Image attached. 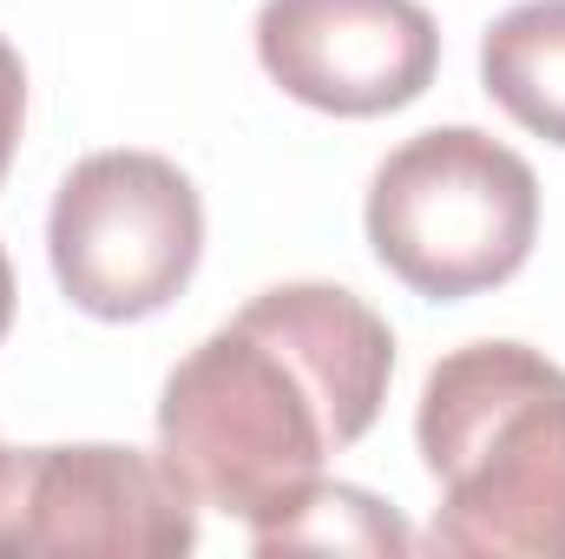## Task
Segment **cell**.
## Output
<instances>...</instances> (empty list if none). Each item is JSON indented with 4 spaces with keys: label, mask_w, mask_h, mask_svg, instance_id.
I'll return each mask as SVG.
<instances>
[{
    "label": "cell",
    "mask_w": 565,
    "mask_h": 559,
    "mask_svg": "<svg viewBox=\"0 0 565 559\" xmlns=\"http://www.w3.org/2000/svg\"><path fill=\"white\" fill-rule=\"evenodd\" d=\"M395 376V329L342 283L257 289L211 329L158 395V454L191 487L257 534L296 514L329 454L355 447Z\"/></svg>",
    "instance_id": "6da1fadb"
},
{
    "label": "cell",
    "mask_w": 565,
    "mask_h": 559,
    "mask_svg": "<svg viewBox=\"0 0 565 559\" xmlns=\"http://www.w3.org/2000/svg\"><path fill=\"white\" fill-rule=\"evenodd\" d=\"M415 447L440 487L427 547L565 559V369L526 342H467L422 382Z\"/></svg>",
    "instance_id": "7a4b0ae2"
},
{
    "label": "cell",
    "mask_w": 565,
    "mask_h": 559,
    "mask_svg": "<svg viewBox=\"0 0 565 559\" xmlns=\"http://www.w3.org/2000/svg\"><path fill=\"white\" fill-rule=\"evenodd\" d=\"M540 238L533 165L480 126H434L369 178V251L427 303H467L520 277Z\"/></svg>",
    "instance_id": "3957f363"
},
{
    "label": "cell",
    "mask_w": 565,
    "mask_h": 559,
    "mask_svg": "<svg viewBox=\"0 0 565 559\" xmlns=\"http://www.w3.org/2000/svg\"><path fill=\"white\" fill-rule=\"evenodd\" d=\"M46 257L73 309L99 323H145L198 277L204 198L158 151H93L53 191Z\"/></svg>",
    "instance_id": "277c9868"
},
{
    "label": "cell",
    "mask_w": 565,
    "mask_h": 559,
    "mask_svg": "<svg viewBox=\"0 0 565 559\" xmlns=\"http://www.w3.org/2000/svg\"><path fill=\"white\" fill-rule=\"evenodd\" d=\"M198 547V500L164 454L73 441L0 447V559H178Z\"/></svg>",
    "instance_id": "5b68a950"
},
{
    "label": "cell",
    "mask_w": 565,
    "mask_h": 559,
    "mask_svg": "<svg viewBox=\"0 0 565 559\" xmlns=\"http://www.w3.org/2000/svg\"><path fill=\"white\" fill-rule=\"evenodd\" d=\"M257 60L296 106L382 119L440 73V27L422 0H264Z\"/></svg>",
    "instance_id": "8992f818"
},
{
    "label": "cell",
    "mask_w": 565,
    "mask_h": 559,
    "mask_svg": "<svg viewBox=\"0 0 565 559\" xmlns=\"http://www.w3.org/2000/svg\"><path fill=\"white\" fill-rule=\"evenodd\" d=\"M480 86L513 126L565 145V0H520L487 27Z\"/></svg>",
    "instance_id": "52a82bcc"
},
{
    "label": "cell",
    "mask_w": 565,
    "mask_h": 559,
    "mask_svg": "<svg viewBox=\"0 0 565 559\" xmlns=\"http://www.w3.org/2000/svg\"><path fill=\"white\" fill-rule=\"evenodd\" d=\"M257 553H289V547H349V553H415V534L402 527V514L395 507H382L375 494H362V487H329V481H316L302 500H296V514L277 520L270 534H257L250 540Z\"/></svg>",
    "instance_id": "ba28073f"
},
{
    "label": "cell",
    "mask_w": 565,
    "mask_h": 559,
    "mask_svg": "<svg viewBox=\"0 0 565 559\" xmlns=\"http://www.w3.org/2000/svg\"><path fill=\"white\" fill-rule=\"evenodd\" d=\"M20 126H26V66L0 33V178H7V165L20 151Z\"/></svg>",
    "instance_id": "9c48e42d"
},
{
    "label": "cell",
    "mask_w": 565,
    "mask_h": 559,
    "mask_svg": "<svg viewBox=\"0 0 565 559\" xmlns=\"http://www.w3.org/2000/svg\"><path fill=\"white\" fill-rule=\"evenodd\" d=\"M7 329H13V264L0 251V342H7Z\"/></svg>",
    "instance_id": "30bf717a"
}]
</instances>
